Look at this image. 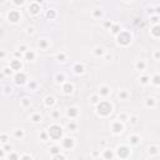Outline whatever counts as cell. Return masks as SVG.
<instances>
[{
  "instance_id": "cell-29",
  "label": "cell",
  "mask_w": 160,
  "mask_h": 160,
  "mask_svg": "<svg viewBox=\"0 0 160 160\" xmlns=\"http://www.w3.org/2000/svg\"><path fill=\"white\" fill-rule=\"evenodd\" d=\"M151 83L155 85V86H158V85H160V76H159V74H155L154 76H153V79H151Z\"/></svg>"
},
{
  "instance_id": "cell-2",
  "label": "cell",
  "mask_w": 160,
  "mask_h": 160,
  "mask_svg": "<svg viewBox=\"0 0 160 160\" xmlns=\"http://www.w3.org/2000/svg\"><path fill=\"white\" fill-rule=\"evenodd\" d=\"M48 136L54 139V140H58L63 136V128L58 124H53L50 125V128L48 129Z\"/></svg>"
},
{
  "instance_id": "cell-30",
  "label": "cell",
  "mask_w": 160,
  "mask_h": 160,
  "mask_svg": "<svg viewBox=\"0 0 160 160\" xmlns=\"http://www.w3.org/2000/svg\"><path fill=\"white\" fill-rule=\"evenodd\" d=\"M139 80H140V83H141L143 85H146V84H149V81H150V78H149L148 75H141Z\"/></svg>"
},
{
  "instance_id": "cell-21",
  "label": "cell",
  "mask_w": 160,
  "mask_h": 160,
  "mask_svg": "<svg viewBox=\"0 0 160 160\" xmlns=\"http://www.w3.org/2000/svg\"><path fill=\"white\" fill-rule=\"evenodd\" d=\"M24 58L26 60H34L35 59V53L31 50H28L26 53H24Z\"/></svg>"
},
{
  "instance_id": "cell-46",
  "label": "cell",
  "mask_w": 160,
  "mask_h": 160,
  "mask_svg": "<svg viewBox=\"0 0 160 160\" xmlns=\"http://www.w3.org/2000/svg\"><path fill=\"white\" fill-rule=\"evenodd\" d=\"M68 128L70 129V130H73V131H74V130L76 129V123H75V121H70V123L68 124Z\"/></svg>"
},
{
  "instance_id": "cell-13",
  "label": "cell",
  "mask_w": 160,
  "mask_h": 160,
  "mask_svg": "<svg viewBox=\"0 0 160 160\" xmlns=\"http://www.w3.org/2000/svg\"><path fill=\"white\" fill-rule=\"evenodd\" d=\"M78 115H79V109L78 108H74L73 106V108L68 109V116L69 118H76Z\"/></svg>"
},
{
  "instance_id": "cell-51",
  "label": "cell",
  "mask_w": 160,
  "mask_h": 160,
  "mask_svg": "<svg viewBox=\"0 0 160 160\" xmlns=\"http://www.w3.org/2000/svg\"><path fill=\"white\" fill-rule=\"evenodd\" d=\"M11 90H13V89L10 88V86H8V85L4 86V93H5V94H11Z\"/></svg>"
},
{
  "instance_id": "cell-4",
  "label": "cell",
  "mask_w": 160,
  "mask_h": 160,
  "mask_svg": "<svg viewBox=\"0 0 160 160\" xmlns=\"http://www.w3.org/2000/svg\"><path fill=\"white\" fill-rule=\"evenodd\" d=\"M116 155L119 156L120 159H126L130 155V148L128 145H119L116 148Z\"/></svg>"
},
{
  "instance_id": "cell-7",
  "label": "cell",
  "mask_w": 160,
  "mask_h": 160,
  "mask_svg": "<svg viewBox=\"0 0 160 160\" xmlns=\"http://www.w3.org/2000/svg\"><path fill=\"white\" fill-rule=\"evenodd\" d=\"M8 19L9 21H11V23H18L19 20H20V13L18 11V10H10L8 13Z\"/></svg>"
},
{
  "instance_id": "cell-60",
  "label": "cell",
  "mask_w": 160,
  "mask_h": 160,
  "mask_svg": "<svg viewBox=\"0 0 160 160\" xmlns=\"http://www.w3.org/2000/svg\"><path fill=\"white\" fill-rule=\"evenodd\" d=\"M99 155V151H93V156H98Z\"/></svg>"
},
{
  "instance_id": "cell-58",
  "label": "cell",
  "mask_w": 160,
  "mask_h": 160,
  "mask_svg": "<svg viewBox=\"0 0 160 160\" xmlns=\"http://www.w3.org/2000/svg\"><path fill=\"white\" fill-rule=\"evenodd\" d=\"M5 56V51H3V50H0V59H3Z\"/></svg>"
},
{
  "instance_id": "cell-36",
  "label": "cell",
  "mask_w": 160,
  "mask_h": 160,
  "mask_svg": "<svg viewBox=\"0 0 160 160\" xmlns=\"http://www.w3.org/2000/svg\"><path fill=\"white\" fill-rule=\"evenodd\" d=\"M128 120L130 121V124H131V125H136V124L139 123V120H138V116H135V115L130 116V118H129Z\"/></svg>"
},
{
  "instance_id": "cell-17",
  "label": "cell",
  "mask_w": 160,
  "mask_h": 160,
  "mask_svg": "<svg viewBox=\"0 0 160 160\" xmlns=\"http://www.w3.org/2000/svg\"><path fill=\"white\" fill-rule=\"evenodd\" d=\"M129 143H130L131 145L140 144V136L139 135H130L129 136Z\"/></svg>"
},
{
  "instance_id": "cell-19",
  "label": "cell",
  "mask_w": 160,
  "mask_h": 160,
  "mask_svg": "<svg viewBox=\"0 0 160 160\" xmlns=\"http://www.w3.org/2000/svg\"><path fill=\"white\" fill-rule=\"evenodd\" d=\"M150 33H151V35L154 36V38H159L160 36V28H159V25H154V28H153L151 30H150Z\"/></svg>"
},
{
  "instance_id": "cell-15",
  "label": "cell",
  "mask_w": 160,
  "mask_h": 160,
  "mask_svg": "<svg viewBox=\"0 0 160 160\" xmlns=\"http://www.w3.org/2000/svg\"><path fill=\"white\" fill-rule=\"evenodd\" d=\"M103 158H104L105 160H111L113 158H114V153H113L111 149L104 150V151H103Z\"/></svg>"
},
{
  "instance_id": "cell-39",
  "label": "cell",
  "mask_w": 160,
  "mask_h": 160,
  "mask_svg": "<svg viewBox=\"0 0 160 160\" xmlns=\"http://www.w3.org/2000/svg\"><path fill=\"white\" fill-rule=\"evenodd\" d=\"M128 119H129V116L126 115V114H120L119 115V121H121V123H124V121H128Z\"/></svg>"
},
{
  "instance_id": "cell-62",
  "label": "cell",
  "mask_w": 160,
  "mask_h": 160,
  "mask_svg": "<svg viewBox=\"0 0 160 160\" xmlns=\"http://www.w3.org/2000/svg\"><path fill=\"white\" fill-rule=\"evenodd\" d=\"M105 59H106V60H109V59H111V55H106V56H105Z\"/></svg>"
},
{
  "instance_id": "cell-23",
  "label": "cell",
  "mask_w": 160,
  "mask_h": 160,
  "mask_svg": "<svg viewBox=\"0 0 160 160\" xmlns=\"http://www.w3.org/2000/svg\"><path fill=\"white\" fill-rule=\"evenodd\" d=\"M55 81L56 83H59V84H60V83H64L65 81V75L64 74H61V73H58V74L55 75Z\"/></svg>"
},
{
  "instance_id": "cell-38",
  "label": "cell",
  "mask_w": 160,
  "mask_h": 160,
  "mask_svg": "<svg viewBox=\"0 0 160 160\" xmlns=\"http://www.w3.org/2000/svg\"><path fill=\"white\" fill-rule=\"evenodd\" d=\"M14 136H15V138H23V136H24V131H23L21 129H20V130L18 129V130L14 131Z\"/></svg>"
},
{
  "instance_id": "cell-24",
  "label": "cell",
  "mask_w": 160,
  "mask_h": 160,
  "mask_svg": "<svg viewBox=\"0 0 160 160\" xmlns=\"http://www.w3.org/2000/svg\"><path fill=\"white\" fill-rule=\"evenodd\" d=\"M149 154L150 155H158L159 154V148L156 146V145H153L149 148Z\"/></svg>"
},
{
  "instance_id": "cell-31",
  "label": "cell",
  "mask_w": 160,
  "mask_h": 160,
  "mask_svg": "<svg viewBox=\"0 0 160 160\" xmlns=\"http://www.w3.org/2000/svg\"><path fill=\"white\" fill-rule=\"evenodd\" d=\"M55 16H56L55 10H53V9H49V10H46V18H48V19H54Z\"/></svg>"
},
{
  "instance_id": "cell-22",
  "label": "cell",
  "mask_w": 160,
  "mask_h": 160,
  "mask_svg": "<svg viewBox=\"0 0 160 160\" xmlns=\"http://www.w3.org/2000/svg\"><path fill=\"white\" fill-rule=\"evenodd\" d=\"M50 154L54 156V155H58V154H60V146H58V145H54V146H51L50 148Z\"/></svg>"
},
{
  "instance_id": "cell-44",
  "label": "cell",
  "mask_w": 160,
  "mask_h": 160,
  "mask_svg": "<svg viewBox=\"0 0 160 160\" xmlns=\"http://www.w3.org/2000/svg\"><path fill=\"white\" fill-rule=\"evenodd\" d=\"M150 21H151L154 25H158V23H159V16L158 15H154L151 16V19H150Z\"/></svg>"
},
{
  "instance_id": "cell-59",
  "label": "cell",
  "mask_w": 160,
  "mask_h": 160,
  "mask_svg": "<svg viewBox=\"0 0 160 160\" xmlns=\"http://www.w3.org/2000/svg\"><path fill=\"white\" fill-rule=\"evenodd\" d=\"M14 4H16V5H23L24 1H14Z\"/></svg>"
},
{
  "instance_id": "cell-45",
  "label": "cell",
  "mask_w": 160,
  "mask_h": 160,
  "mask_svg": "<svg viewBox=\"0 0 160 160\" xmlns=\"http://www.w3.org/2000/svg\"><path fill=\"white\" fill-rule=\"evenodd\" d=\"M53 160H66V159H65V156L63 154H58V155L53 156Z\"/></svg>"
},
{
  "instance_id": "cell-49",
  "label": "cell",
  "mask_w": 160,
  "mask_h": 160,
  "mask_svg": "<svg viewBox=\"0 0 160 160\" xmlns=\"http://www.w3.org/2000/svg\"><path fill=\"white\" fill-rule=\"evenodd\" d=\"M40 138H41V140H48V133H45V131H43L41 134H40Z\"/></svg>"
},
{
  "instance_id": "cell-43",
  "label": "cell",
  "mask_w": 160,
  "mask_h": 160,
  "mask_svg": "<svg viewBox=\"0 0 160 160\" xmlns=\"http://www.w3.org/2000/svg\"><path fill=\"white\" fill-rule=\"evenodd\" d=\"M3 149H4V151H5V153H11V150H13L11 145H9V144H4Z\"/></svg>"
},
{
  "instance_id": "cell-56",
  "label": "cell",
  "mask_w": 160,
  "mask_h": 160,
  "mask_svg": "<svg viewBox=\"0 0 160 160\" xmlns=\"http://www.w3.org/2000/svg\"><path fill=\"white\" fill-rule=\"evenodd\" d=\"M4 156H5V151L3 148H0V158H4Z\"/></svg>"
},
{
  "instance_id": "cell-37",
  "label": "cell",
  "mask_w": 160,
  "mask_h": 160,
  "mask_svg": "<svg viewBox=\"0 0 160 160\" xmlns=\"http://www.w3.org/2000/svg\"><path fill=\"white\" fill-rule=\"evenodd\" d=\"M31 120L34 121V123H39L40 120H41L40 114H33V115H31Z\"/></svg>"
},
{
  "instance_id": "cell-10",
  "label": "cell",
  "mask_w": 160,
  "mask_h": 160,
  "mask_svg": "<svg viewBox=\"0 0 160 160\" xmlns=\"http://www.w3.org/2000/svg\"><path fill=\"white\" fill-rule=\"evenodd\" d=\"M40 10H41V8H40L39 3H30V5H29V11L31 13V14H38Z\"/></svg>"
},
{
  "instance_id": "cell-32",
  "label": "cell",
  "mask_w": 160,
  "mask_h": 160,
  "mask_svg": "<svg viewBox=\"0 0 160 160\" xmlns=\"http://www.w3.org/2000/svg\"><path fill=\"white\" fill-rule=\"evenodd\" d=\"M90 101H91V104L96 105L99 101H100V96L98 95V94H95V95H91V98H90Z\"/></svg>"
},
{
  "instance_id": "cell-34",
  "label": "cell",
  "mask_w": 160,
  "mask_h": 160,
  "mask_svg": "<svg viewBox=\"0 0 160 160\" xmlns=\"http://www.w3.org/2000/svg\"><path fill=\"white\" fill-rule=\"evenodd\" d=\"M56 59H58L59 61H65V60H66V54H65V53H59V54L56 55Z\"/></svg>"
},
{
  "instance_id": "cell-16",
  "label": "cell",
  "mask_w": 160,
  "mask_h": 160,
  "mask_svg": "<svg viewBox=\"0 0 160 160\" xmlns=\"http://www.w3.org/2000/svg\"><path fill=\"white\" fill-rule=\"evenodd\" d=\"M73 90H74V86H73V84H70V83H65L64 85H63V91H64L65 94H71Z\"/></svg>"
},
{
  "instance_id": "cell-8",
  "label": "cell",
  "mask_w": 160,
  "mask_h": 160,
  "mask_svg": "<svg viewBox=\"0 0 160 160\" xmlns=\"http://www.w3.org/2000/svg\"><path fill=\"white\" fill-rule=\"evenodd\" d=\"M123 130H124V125H123L121 121L118 120V121H114L111 124V131L114 134H121Z\"/></svg>"
},
{
  "instance_id": "cell-18",
  "label": "cell",
  "mask_w": 160,
  "mask_h": 160,
  "mask_svg": "<svg viewBox=\"0 0 160 160\" xmlns=\"http://www.w3.org/2000/svg\"><path fill=\"white\" fill-rule=\"evenodd\" d=\"M145 68H146V64H145V61H143V60H138V61L135 63V69L136 70L143 71V70H145Z\"/></svg>"
},
{
  "instance_id": "cell-5",
  "label": "cell",
  "mask_w": 160,
  "mask_h": 160,
  "mask_svg": "<svg viewBox=\"0 0 160 160\" xmlns=\"http://www.w3.org/2000/svg\"><path fill=\"white\" fill-rule=\"evenodd\" d=\"M26 80H28V76H26V74L24 71H18L15 74V76H14V81L18 85H24L26 83Z\"/></svg>"
},
{
  "instance_id": "cell-14",
  "label": "cell",
  "mask_w": 160,
  "mask_h": 160,
  "mask_svg": "<svg viewBox=\"0 0 160 160\" xmlns=\"http://www.w3.org/2000/svg\"><path fill=\"white\" fill-rule=\"evenodd\" d=\"M73 70H74V73H75V74H83V73H84V70H85V68H84V65H83V64L76 63V64L73 66Z\"/></svg>"
},
{
  "instance_id": "cell-55",
  "label": "cell",
  "mask_w": 160,
  "mask_h": 160,
  "mask_svg": "<svg viewBox=\"0 0 160 160\" xmlns=\"http://www.w3.org/2000/svg\"><path fill=\"white\" fill-rule=\"evenodd\" d=\"M111 21H105V23H104V26H105V28H111Z\"/></svg>"
},
{
  "instance_id": "cell-11",
  "label": "cell",
  "mask_w": 160,
  "mask_h": 160,
  "mask_svg": "<svg viewBox=\"0 0 160 160\" xmlns=\"http://www.w3.org/2000/svg\"><path fill=\"white\" fill-rule=\"evenodd\" d=\"M110 94V88L108 85H101L99 89V96H108Z\"/></svg>"
},
{
  "instance_id": "cell-28",
  "label": "cell",
  "mask_w": 160,
  "mask_h": 160,
  "mask_svg": "<svg viewBox=\"0 0 160 160\" xmlns=\"http://www.w3.org/2000/svg\"><path fill=\"white\" fill-rule=\"evenodd\" d=\"M39 46L40 49H43V50H45V49L49 46V43H48V40L46 39H41L39 41Z\"/></svg>"
},
{
  "instance_id": "cell-47",
  "label": "cell",
  "mask_w": 160,
  "mask_h": 160,
  "mask_svg": "<svg viewBox=\"0 0 160 160\" xmlns=\"http://www.w3.org/2000/svg\"><path fill=\"white\" fill-rule=\"evenodd\" d=\"M19 160H33V158H31V155H29V154H24V155L20 156Z\"/></svg>"
},
{
  "instance_id": "cell-41",
  "label": "cell",
  "mask_w": 160,
  "mask_h": 160,
  "mask_svg": "<svg viewBox=\"0 0 160 160\" xmlns=\"http://www.w3.org/2000/svg\"><path fill=\"white\" fill-rule=\"evenodd\" d=\"M101 15H103V13H101V10H99V9H95V10L93 11V16H94V18H100Z\"/></svg>"
},
{
  "instance_id": "cell-27",
  "label": "cell",
  "mask_w": 160,
  "mask_h": 160,
  "mask_svg": "<svg viewBox=\"0 0 160 160\" xmlns=\"http://www.w3.org/2000/svg\"><path fill=\"white\" fill-rule=\"evenodd\" d=\"M94 55H96V56L104 55V49L101 48V46H96V48L94 49Z\"/></svg>"
},
{
  "instance_id": "cell-42",
  "label": "cell",
  "mask_w": 160,
  "mask_h": 160,
  "mask_svg": "<svg viewBox=\"0 0 160 160\" xmlns=\"http://www.w3.org/2000/svg\"><path fill=\"white\" fill-rule=\"evenodd\" d=\"M3 73H4L5 76H6V75H11V74H13V70H11L9 66H5V68L3 69Z\"/></svg>"
},
{
  "instance_id": "cell-20",
  "label": "cell",
  "mask_w": 160,
  "mask_h": 160,
  "mask_svg": "<svg viewBox=\"0 0 160 160\" xmlns=\"http://www.w3.org/2000/svg\"><path fill=\"white\" fill-rule=\"evenodd\" d=\"M145 105H146L148 108H154V106L156 105V100H155L154 98H148V99L145 100Z\"/></svg>"
},
{
  "instance_id": "cell-12",
  "label": "cell",
  "mask_w": 160,
  "mask_h": 160,
  "mask_svg": "<svg viewBox=\"0 0 160 160\" xmlns=\"http://www.w3.org/2000/svg\"><path fill=\"white\" fill-rule=\"evenodd\" d=\"M44 104H45V106H48V108L53 106V105L55 104V98L53 95H48L44 99Z\"/></svg>"
},
{
  "instance_id": "cell-1",
  "label": "cell",
  "mask_w": 160,
  "mask_h": 160,
  "mask_svg": "<svg viewBox=\"0 0 160 160\" xmlns=\"http://www.w3.org/2000/svg\"><path fill=\"white\" fill-rule=\"evenodd\" d=\"M113 111V106L109 101H105V100H100L98 104H96V113L101 116H108L109 114H111Z\"/></svg>"
},
{
  "instance_id": "cell-54",
  "label": "cell",
  "mask_w": 160,
  "mask_h": 160,
  "mask_svg": "<svg viewBox=\"0 0 160 160\" xmlns=\"http://www.w3.org/2000/svg\"><path fill=\"white\" fill-rule=\"evenodd\" d=\"M154 58H155L156 60H158V59L160 58V51H159V50H156V51L154 53Z\"/></svg>"
},
{
  "instance_id": "cell-50",
  "label": "cell",
  "mask_w": 160,
  "mask_h": 160,
  "mask_svg": "<svg viewBox=\"0 0 160 160\" xmlns=\"http://www.w3.org/2000/svg\"><path fill=\"white\" fill-rule=\"evenodd\" d=\"M19 51H20V53H26V51H28L26 45H20V46H19Z\"/></svg>"
},
{
  "instance_id": "cell-6",
  "label": "cell",
  "mask_w": 160,
  "mask_h": 160,
  "mask_svg": "<svg viewBox=\"0 0 160 160\" xmlns=\"http://www.w3.org/2000/svg\"><path fill=\"white\" fill-rule=\"evenodd\" d=\"M74 145H75V141H74L73 138H63V140H61V146H63L64 149L71 150L73 148H74Z\"/></svg>"
},
{
  "instance_id": "cell-52",
  "label": "cell",
  "mask_w": 160,
  "mask_h": 160,
  "mask_svg": "<svg viewBox=\"0 0 160 160\" xmlns=\"http://www.w3.org/2000/svg\"><path fill=\"white\" fill-rule=\"evenodd\" d=\"M14 56H15L18 60H20V58H21V53H20L19 50H16V51H14Z\"/></svg>"
},
{
  "instance_id": "cell-61",
  "label": "cell",
  "mask_w": 160,
  "mask_h": 160,
  "mask_svg": "<svg viewBox=\"0 0 160 160\" xmlns=\"http://www.w3.org/2000/svg\"><path fill=\"white\" fill-rule=\"evenodd\" d=\"M4 76H5V74L3 71H0V78H4Z\"/></svg>"
},
{
  "instance_id": "cell-25",
  "label": "cell",
  "mask_w": 160,
  "mask_h": 160,
  "mask_svg": "<svg viewBox=\"0 0 160 160\" xmlns=\"http://www.w3.org/2000/svg\"><path fill=\"white\" fill-rule=\"evenodd\" d=\"M119 98L121 99V100H128L129 93L126 91V90H120L119 91Z\"/></svg>"
},
{
  "instance_id": "cell-26",
  "label": "cell",
  "mask_w": 160,
  "mask_h": 160,
  "mask_svg": "<svg viewBox=\"0 0 160 160\" xmlns=\"http://www.w3.org/2000/svg\"><path fill=\"white\" fill-rule=\"evenodd\" d=\"M110 30H111L113 34H115V35H118L121 30H120V25L119 24H114L111 25V28H110Z\"/></svg>"
},
{
  "instance_id": "cell-40",
  "label": "cell",
  "mask_w": 160,
  "mask_h": 160,
  "mask_svg": "<svg viewBox=\"0 0 160 160\" xmlns=\"http://www.w3.org/2000/svg\"><path fill=\"white\" fill-rule=\"evenodd\" d=\"M20 158H19V155L16 154V153H10V155H9V160H19Z\"/></svg>"
},
{
  "instance_id": "cell-53",
  "label": "cell",
  "mask_w": 160,
  "mask_h": 160,
  "mask_svg": "<svg viewBox=\"0 0 160 160\" xmlns=\"http://www.w3.org/2000/svg\"><path fill=\"white\" fill-rule=\"evenodd\" d=\"M51 115H53V118H59V116H60V113L58 111V110H54V111L51 113Z\"/></svg>"
},
{
  "instance_id": "cell-33",
  "label": "cell",
  "mask_w": 160,
  "mask_h": 160,
  "mask_svg": "<svg viewBox=\"0 0 160 160\" xmlns=\"http://www.w3.org/2000/svg\"><path fill=\"white\" fill-rule=\"evenodd\" d=\"M8 140H9V136L6 135V134H1V135H0V143L8 144Z\"/></svg>"
},
{
  "instance_id": "cell-35",
  "label": "cell",
  "mask_w": 160,
  "mask_h": 160,
  "mask_svg": "<svg viewBox=\"0 0 160 160\" xmlns=\"http://www.w3.org/2000/svg\"><path fill=\"white\" fill-rule=\"evenodd\" d=\"M30 104H31V103H30V100H29L28 98H23V99H21V105H23L24 108L30 106Z\"/></svg>"
},
{
  "instance_id": "cell-63",
  "label": "cell",
  "mask_w": 160,
  "mask_h": 160,
  "mask_svg": "<svg viewBox=\"0 0 160 160\" xmlns=\"http://www.w3.org/2000/svg\"><path fill=\"white\" fill-rule=\"evenodd\" d=\"M0 23H1V16H0Z\"/></svg>"
},
{
  "instance_id": "cell-48",
  "label": "cell",
  "mask_w": 160,
  "mask_h": 160,
  "mask_svg": "<svg viewBox=\"0 0 160 160\" xmlns=\"http://www.w3.org/2000/svg\"><path fill=\"white\" fill-rule=\"evenodd\" d=\"M28 88L31 89V90H34V89L36 88V83H35V81H30V83L28 84Z\"/></svg>"
},
{
  "instance_id": "cell-57",
  "label": "cell",
  "mask_w": 160,
  "mask_h": 160,
  "mask_svg": "<svg viewBox=\"0 0 160 160\" xmlns=\"http://www.w3.org/2000/svg\"><path fill=\"white\" fill-rule=\"evenodd\" d=\"M26 33H28V34H33V33H34V28H28Z\"/></svg>"
},
{
  "instance_id": "cell-9",
  "label": "cell",
  "mask_w": 160,
  "mask_h": 160,
  "mask_svg": "<svg viewBox=\"0 0 160 160\" xmlns=\"http://www.w3.org/2000/svg\"><path fill=\"white\" fill-rule=\"evenodd\" d=\"M21 66H23V65H21V61L18 60V59L11 60V61H10V65H9V68H10L13 71H14V70H15V71H21Z\"/></svg>"
},
{
  "instance_id": "cell-3",
  "label": "cell",
  "mask_w": 160,
  "mask_h": 160,
  "mask_svg": "<svg viewBox=\"0 0 160 160\" xmlns=\"http://www.w3.org/2000/svg\"><path fill=\"white\" fill-rule=\"evenodd\" d=\"M131 34L129 31H120L118 35H116V41L119 45H123V46H128L129 44L131 43Z\"/></svg>"
}]
</instances>
